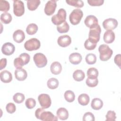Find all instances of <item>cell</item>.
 I'll list each match as a JSON object with an SVG mask.
<instances>
[{"instance_id":"obj_1","label":"cell","mask_w":121,"mask_h":121,"mask_svg":"<svg viewBox=\"0 0 121 121\" xmlns=\"http://www.w3.org/2000/svg\"><path fill=\"white\" fill-rule=\"evenodd\" d=\"M35 116L37 119L43 121H58V118L52 112L45 111L44 108H39L35 112Z\"/></svg>"},{"instance_id":"obj_2","label":"cell","mask_w":121,"mask_h":121,"mask_svg":"<svg viewBox=\"0 0 121 121\" xmlns=\"http://www.w3.org/2000/svg\"><path fill=\"white\" fill-rule=\"evenodd\" d=\"M98 51L100 53V59L103 61L109 60L113 53L112 50L108 45L105 44L100 45L98 48Z\"/></svg>"},{"instance_id":"obj_3","label":"cell","mask_w":121,"mask_h":121,"mask_svg":"<svg viewBox=\"0 0 121 121\" xmlns=\"http://www.w3.org/2000/svg\"><path fill=\"white\" fill-rule=\"evenodd\" d=\"M101 32V28L99 25L93 28L90 29L88 35L89 40L93 43H97L100 40Z\"/></svg>"},{"instance_id":"obj_4","label":"cell","mask_w":121,"mask_h":121,"mask_svg":"<svg viewBox=\"0 0 121 121\" xmlns=\"http://www.w3.org/2000/svg\"><path fill=\"white\" fill-rule=\"evenodd\" d=\"M66 15V10L63 9H60L58 10L57 14L52 17V22L55 25L58 26L65 21Z\"/></svg>"},{"instance_id":"obj_5","label":"cell","mask_w":121,"mask_h":121,"mask_svg":"<svg viewBox=\"0 0 121 121\" xmlns=\"http://www.w3.org/2000/svg\"><path fill=\"white\" fill-rule=\"evenodd\" d=\"M83 16V11L79 9H74L70 14L69 19L70 22L73 25L78 24Z\"/></svg>"},{"instance_id":"obj_6","label":"cell","mask_w":121,"mask_h":121,"mask_svg":"<svg viewBox=\"0 0 121 121\" xmlns=\"http://www.w3.org/2000/svg\"><path fill=\"white\" fill-rule=\"evenodd\" d=\"M41 46L40 42L36 38H31L25 42L24 47L28 51H32L38 50Z\"/></svg>"},{"instance_id":"obj_7","label":"cell","mask_w":121,"mask_h":121,"mask_svg":"<svg viewBox=\"0 0 121 121\" xmlns=\"http://www.w3.org/2000/svg\"><path fill=\"white\" fill-rule=\"evenodd\" d=\"M13 12L17 17L22 16L25 12L24 4L21 0L13 1Z\"/></svg>"},{"instance_id":"obj_8","label":"cell","mask_w":121,"mask_h":121,"mask_svg":"<svg viewBox=\"0 0 121 121\" xmlns=\"http://www.w3.org/2000/svg\"><path fill=\"white\" fill-rule=\"evenodd\" d=\"M34 61L36 66L38 68H43L47 63V60L46 56L42 53L35 54L33 57Z\"/></svg>"},{"instance_id":"obj_9","label":"cell","mask_w":121,"mask_h":121,"mask_svg":"<svg viewBox=\"0 0 121 121\" xmlns=\"http://www.w3.org/2000/svg\"><path fill=\"white\" fill-rule=\"evenodd\" d=\"M38 100L41 107L44 109H47L50 107L52 101L49 95L46 94H42L38 97Z\"/></svg>"},{"instance_id":"obj_10","label":"cell","mask_w":121,"mask_h":121,"mask_svg":"<svg viewBox=\"0 0 121 121\" xmlns=\"http://www.w3.org/2000/svg\"><path fill=\"white\" fill-rule=\"evenodd\" d=\"M56 0H49L46 3L44 8V13L47 16H51L52 15L56 9L57 7Z\"/></svg>"},{"instance_id":"obj_11","label":"cell","mask_w":121,"mask_h":121,"mask_svg":"<svg viewBox=\"0 0 121 121\" xmlns=\"http://www.w3.org/2000/svg\"><path fill=\"white\" fill-rule=\"evenodd\" d=\"M118 21L112 18L106 19L103 22V26L107 30H112L116 28L118 26Z\"/></svg>"},{"instance_id":"obj_12","label":"cell","mask_w":121,"mask_h":121,"mask_svg":"<svg viewBox=\"0 0 121 121\" xmlns=\"http://www.w3.org/2000/svg\"><path fill=\"white\" fill-rule=\"evenodd\" d=\"M98 22L97 18L93 15L87 16L86 17L84 21L86 26L90 29L93 28L97 26L98 25Z\"/></svg>"},{"instance_id":"obj_13","label":"cell","mask_w":121,"mask_h":121,"mask_svg":"<svg viewBox=\"0 0 121 121\" xmlns=\"http://www.w3.org/2000/svg\"><path fill=\"white\" fill-rule=\"evenodd\" d=\"M15 50V47L13 44L11 43H5L1 47V52L4 55H10L12 54Z\"/></svg>"},{"instance_id":"obj_14","label":"cell","mask_w":121,"mask_h":121,"mask_svg":"<svg viewBox=\"0 0 121 121\" xmlns=\"http://www.w3.org/2000/svg\"><path fill=\"white\" fill-rule=\"evenodd\" d=\"M57 43L62 47H66L69 45L71 43V39L68 35H63L59 37Z\"/></svg>"},{"instance_id":"obj_15","label":"cell","mask_w":121,"mask_h":121,"mask_svg":"<svg viewBox=\"0 0 121 121\" xmlns=\"http://www.w3.org/2000/svg\"><path fill=\"white\" fill-rule=\"evenodd\" d=\"M14 74L16 78L19 81H24L27 77V72L22 68L17 69L15 71Z\"/></svg>"},{"instance_id":"obj_16","label":"cell","mask_w":121,"mask_h":121,"mask_svg":"<svg viewBox=\"0 0 121 121\" xmlns=\"http://www.w3.org/2000/svg\"><path fill=\"white\" fill-rule=\"evenodd\" d=\"M13 40L17 43H22L25 38V35L24 32L18 29L16 30L13 34Z\"/></svg>"},{"instance_id":"obj_17","label":"cell","mask_w":121,"mask_h":121,"mask_svg":"<svg viewBox=\"0 0 121 121\" xmlns=\"http://www.w3.org/2000/svg\"><path fill=\"white\" fill-rule=\"evenodd\" d=\"M69 59L71 63L74 65H77L80 63L82 60V57L79 53L73 52L69 55Z\"/></svg>"},{"instance_id":"obj_18","label":"cell","mask_w":121,"mask_h":121,"mask_svg":"<svg viewBox=\"0 0 121 121\" xmlns=\"http://www.w3.org/2000/svg\"><path fill=\"white\" fill-rule=\"evenodd\" d=\"M104 40L106 43H111L115 40V34L112 30H107L104 35Z\"/></svg>"},{"instance_id":"obj_19","label":"cell","mask_w":121,"mask_h":121,"mask_svg":"<svg viewBox=\"0 0 121 121\" xmlns=\"http://www.w3.org/2000/svg\"><path fill=\"white\" fill-rule=\"evenodd\" d=\"M0 77L1 81L5 83H9L12 80L11 73L7 70L1 71L0 74Z\"/></svg>"},{"instance_id":"obj_20","label":"cell","mask_w":121,"mask_h":121,"mask_svg":"<svg viewBox=\"0 0 121 121\" xmlns=\"http://www.w3.org/2000/svg\"><path fill=\"white\" fill-rule=\"evenodd\" d=\"M50 70L53 74L58 75L60 73L62 70L61 65L59 62L54 61L52 63L50 67Z\"/></svg>"},{"instance_id":"obj_21","label":"cell","mask_w":121,"mask_h":121,"mask_svg":"<svg viewBox=\"0 0 121 121\" xmlns=\"http://www.w3.org/2000/svg\"><path fill=\"white\" fill-rule=\"evenodd\" d=\"M57 117L61 120H66L69 117V112L68 110L63 107L59 108L56 112Z\"/></svg>"},{"instance_id":"obj_22","label":"cell","mask_w":121,"mask_h":121,"mask_svg":"<svg viewBox=\"0 0 121 121\" xmlns=\"http://www.w3.org/2000/svg\"><path fill=\"white\" fill-rule=\"evenodd\" d=\"M91 106L93 109L95 110H98L102 108L103 106V102L100 98H95L92 100Z\"/></svg>"},{"instance_id":"obj_23","label":"cell","mask_w":121,"mask_h":121,"mask_svg":"<svg viewBox=\"0 0 121 121\" xmlns=\"http://www.w3.org/2000/svg\"><path fill=\"white\" fill-rule=\"evenodd\" d=\"M78 103L83 106L86 105L88 104L90 101V98L86 94H81L80 95L78 98Z\"/></svg>"},{"instance_id":"obj_24","label":"cell","mask_w":121,"mask_h":121,"mask_svg":"<svg viewBox=\"0 0 121 121\" xmlns=\"http://www.w3.org/2000/svg\"><path fill=\"white\" fill-rule=\"evenodd\" d=\"M41 3L39 0H28L27 1V6L29 10L33 11L35 10Z\"/></svg>"},{"instance_id":"obj_25","label":"cell","mask_w":121,"mask_h":121,"mask_svg":"<svg viewBox=\"0 0 121 121\" xmlns=\"http://www.w3.org/2000/svg\"><path fill=\"white\" fill-rule=\"evenodd\" d=\"M85 77V75L83 70L80 69L76 70L73 73V78L77 81H82Z\"/></svg>"},{"instance_id":"obj_26","label":"cell","mask_w":121,"mask_h":121,"mask_svg":"<svg viewBox=\"0 0 121 121\" xmlns=\"http://www.w3.org/2000/svg\"><path fill=\"white\" fill-rule=\"evenodd\" d=\"M37 26L34 23L29 24L26 28V32L29 35H33L35 34L38 30Z\"/></svg>"},{"instance_id":"obj_27","label":"cell","mask_w":121,"mask_h":121,"mask_svg":"<svg viewBox=\"0 0 121 121\" xmlns=\"http://www.w3.org/2000/svg\"><path fill=\"white\" fill-rule=\"evenodd\" d=\"M57 29L60 33H65L69 31V26L68 23L65 21L62 24L57 26Z\"/></svg>"},{"instance_id":"obj_28","label":"cell","mask_w":121,"mask_h":121,"mask_svg":"<svg viewBox=\"0 0 121 121\" xmlns=\"http://www.w3.org/2000/svg\"><path fill=\"white\" fill-rule=\"evenodd\" d=\"M86 74L89 78H97L98 76V71L95 68H90L88 69Z\"/></svg>"},{"instance_id":"obj_29","label":"cell","mask_w":121,"mask_h":121,"mask_svg":"<svg viewBox=\"0 0 121 121\" xmlns=\"http://www.w3.org/2000/svg\"><path fill=\"white\" fill-rule=\"evenodd\" d=\"M47 86L50 89H54L58 87L59 81L56 78H50L47 81Z\"/></svg>"},{"instance_id":"obj_30","label":"cell","mask_w":121,"mask_h":121,"mask_svg":"<svg viewBox=\"0 0 121 121\" xmlns=\"http://www.w3.org/2000/svg\"><path fill=\"white\" fill-rule=\"evenodd\" d=\"M0 20L5 24H8L12 21V16L9 13L5 12L0 15Z\"/></svg>"},{"instance_id":"obj_31","label":"cell","mask_w":121,"mask_h":121,"mask_svg":"<svg viewBox=\"0 0 121 121\" xmlns=\"http://www.w3.org/2000/svg\"><path fill=\"white\" fill-rule=\"evenodd\" d=\"M65 99L69 103L73 102L75 98V95L74 92L71 90H67L64 93Z\"/></svg>"},{"instance_id":"obj_32","label":"cell","mask_w":121,"mask_h":121,"mask_svg":"<svg viewBox=\"0 0 121 121\" xmlns=\"http://www.w3.org/2000/svg\"><path fill=\"white\" fill-rule=\"evenodd\" d=\"M66 2L68 4L74 6L76 8H82L83 7L84 4L82 0H66Z\"/></svg>"},{"instance_id":"obj_33","label":"cell","mask_w":121,"mask_h":121,"mask_svg":"<svg viewBox=\"0 0 121 121\" xmlns=\"http://www.w3.org/2000/svg\"><path fill=\"white\" fill-rule=\"evenodd\" d=\"M86 61L89 65L95 64L96 61V55L93 53H89L86 56Z\"/></svg>"},{"instance_id":"obj_34","label":"cell","mask_w":121,"mask_h":121,"mask_svg":"<svg viewBox=\"0 0 121 121\" xmlns=\"http://www.w3.org/2000/svg\"><path fill=\"white\" fill-rule=\"evenodd\" d=\"M25 95L22 93H16L13 97L14 101L17 104L22 103L25 100Z\"/></svg>"},{"instance_id":"obj_35","label":"cell","mask_w":121,"mask_h":121,"mask_svg":"<svg viewBox=\"0 0 121 121\" xmlns=\"http://www.w3.org/2000/svg\"><path fill=\"white\" fill-rule=\"evenodd\" d=\"M10 8L9 3L8 1L6 0H0V10L1 11H3L6 12L9 11Z\"/></svg>"},{"instance_id":"obj_36","label":"cell","mask_w":121,"mask_h":121,"mask_svg":"<svg viewBox=\"0 0 121 121\" xmlns=\"http://www.w3.org/2000/svg\"><path fill=\"white\" fill-rule=\"evenodd\" d=\"M25 104L28 109H31L35 107L36 105V101L32 98H29L26 100Z\"/></svg>"},{"instance_id":"obj_37","label":"cell","mask_w":121,"mask_h":121,"mask_svg":"<svg viewBox=\"0 0 121 121\" xmlns=\"http://www.w3.org/2000/svg\"><path fill=\"white\" fill-rule=\"evenodd\" d=\"M86 84L87 85V86L90 87H94L96 86L98 83V80L97 78H95V79H92V78H87L86 79Z\"/></svg>"},{"instance_id":"obj_38","label":"cell","mask_w":121,"mask_h":121,"mask_svg":"<svg viewBox=\"0 0 121 121\" xmlns=\"http://www.w3.org/2000/svg\"><path fill=\"white\" fill-rule=\"evenodd\" d=\"M116 113L113 111H108L106 115V121H114L116 120Z\"/></svg>"},{"instance_id":"obj_39","label":"cell","mask_w":121,"mask_h":121,"mask_svg":"<svg viewBox=\"0 0 121 121\" xmlns=\"http://www.w3.org/2000/svg\"><path fill=\"white\" fill-rule=\"evenodd\" d=\"M84 46L85 48L87 50H93L96 47V43H93L88 39L85 42Z\"/></svg>"},{"instance_id":"obj_40","label":"cell","mask_w":121,"mask_h":121,"mask_svg":"<svg viewBox=\"0 0 121 121\" xmlns=\"http://www.w3.org/2000/svg\"><path fill=\"white\" fill-rule=\"evenodd\" d=\"M14 65L17 69H18L22 68V66L25 65V64L22 58L19 56L14 59Z\"/></svg>"},{"instance_id":"obj_41","label":"cell","mask_w":121,"mask_h":121,"mask_svg":"<svg viewBox=\"0 0 121 121\" xmlns=\"http://www.w3.org/2000/svg\"><path fill=\"white\" fill-rule=\"evenodd\" d=\"M82 120L84 121H94L95 119L94 115L92 112H86L84 114Z\"/></svg>"},{"instance_id":"obj_42","label":"cell","mask_w":121,"mask_h":121,"mask_svg":"<svg viewBox=\"0 0 121 121\" xmlns=\"http://www.w3.org/2000/svg\"><path fill=\"white\" fill-rule=\"evenodd\" d=\"M16 106L14 104L12 103H8L6 106L7 112L9 113H13L16 111Z\"/></svg>"},{"instance_id":"obj_43","label":"cell","mask_w":121,"mask_h":121,"mask_svg":"<svg viewBox=\"0 0 121 121\" xmlns=\"http://www.w3.org/2000/svg\"><path fill=\"white\" fill-rule=\"evenodd\" d=\"M87 2L91 6H100L103 4L104 0H88Z\"/></svg>"},{"instance_id":"obj_44","label":"cell","mask_w":121,"mask_h":121,"mask_svg":"<svg viewBox=\"0 0 121 121\" xmlns=\"http://www.w3.org/2000/svg\"><path fill=\"white\" fill-rule=\"evenodd\" d=\"M19 57H21L22 58V59L24 61L25 65L27 64V63H28V62H29L30 57L28 54L24 52V53L21 54L19 55Z\"/></svg>"},{"instance_id":"obj_45","label":"cell","mask_w":121,"mask_h":121,"mask_svg":"<svg viewBox=\"0 0 121 121\" xmlns=\"http://www.w3.org/2000/svg\"><path fill=\"white\" fill-rule=\"evenodd\" d=\"M121 55L120 54H118L116 55L114 59V61L115 63L119 66L120 68H121Z\"/></svg>"},{"instance_id":"obj_46","label":"cell","mask_w":121,"mask_h":121,"mask_svg":"<svg viewBox=\"0 0 121 121\" xmlns=\"http://www.w3.org/2000/svg\"><path fill=\"white\" fill-rule=\"evenodd\" d=\"M7 65V59L2 58L0 60V69L1 70L5 68Z\"/></svg>"}]
</instances>
